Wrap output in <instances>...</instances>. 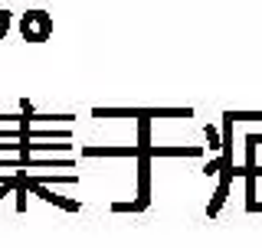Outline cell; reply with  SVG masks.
I'll use <instances>...</instances> for the list:
<instances>
[{
  "label": "cell",
  "instance_id": "12",
  "mask_svg": "<svg viewBox=\"0 0 262 248\" xmlns=\"http://www.w3.org/2000/svg\"><path fill=\"white\" fill-rule=\"evenodd\" d=\"M216 170H223V157H216V160H210L207 167H203V173H207V177H213Z\"/></svg>",
  "mask_w": 262,
  "mask_h": 248
},
{
  "label": "cell",
  "instance_id": "6",
  "mask_svg": "<svg viewBox=\"0 0 262 248\" xmlns=\"http://www.w3.org/2000/svg\"><path fill=\"white\" fill-rule=\"evenodd\" d=\"M20 33L27 43H43V36H39V30H33V10H27L20 16Z\"/></svg>",
  "mask_w": 262,
  "mask_h": 248
},
{
  "label": "cell",
  "instance_id": "17",
  "mask_svg": "<svg viewBox=\"0 0 262 248\" xmlns=\"http://www.w3.org/2000/svg\"><path fill=\"white\" fill-rule=\"evenodd\" d=\"M246 209H249V212H262V203L252 200V203H246Z\"/></svg>",
  "mask_w": 262,
  "mask_h": 248
},
{
  "label": "cell",
  "instance_id": "7",
  "mask_svg": "<svg viewBox=\"0 0 262 248\" xmlns=\"http://www.w3.org/2000/svg\"><path fill=\"white\" fill-rule=\"evenodd\" d=\"M33 23L39 27V36H43V43L49 39V33H53V23H49V13L46 10H33Z\"/></svg>",
  "mask_w": 262,
  "mask_h": 248
},
{
  "label": "cell",
  "instance_id": "11",
  "mask_svg": "<svg viewBox=\"0 0 262 248\" xmlns=\"http://www.w3.org/2000/svg\"><path fill=\"white\" fill-rule=\"evenodd\" d=\"M16 183H20V180H16V173H13L10 180H7V183H0V200H4V196L10 193V189H16Z\"/></svg>",
  "mask_w": 262,
  "mask_h": 248
},
{
  "label": "cell",
  "instance_id": "5",
  "mask_svg": "<svg viewBox=\"0 0 262 248\" xmlns=\"http://www.w3.org/2000/svg\"><path fill=\"white\" fill-rule=\"evenodd\" d=\"M147 154L151 157H200L203 147H147Z\"/></svg>",
  "mask_w": 262,
  "mask_h": 248
},
{
  "label": "cell",
  "instance_id": "2",
  "mask_svg": "<svg viewBox=\"0 0 262 248\" xmlns=\"http://www.w3.org/2000/svg\"><path fill=\"white\" fill-rule=\"evenodd\" d=\"M151 160L154 157L147 151L138 154V203H141L144 209L151 206Z\"/></svg>",
  "mask_w": 262,
  "mask_h": 248
},
{
  "label": "cell",
  "instance_id": "15",
  "mask_svg": "<svg viewBox=\"0 0 262 248\" xmlns=\"http://www.w3.org/2000/svg\"><path fill=\"white\" fill-rule=\"evenodd\" d=\"M233 173H236V177H246V173H256V177H262V167H252V170L249 167H239V170L233 167Z\"/></svg>",
  "mask_w": 262,
  "mask_h": 248
},
{
  "label": "cell",
  "instance_id": "13",
  "mask_svg": "<svg viewBox=\"0 0 262 248\" xmlns=\"http://www.w3.org/2000/svg\"><path fill=\"white\" fill-rule=\"evenodd\" d=\"M0 137L4 140H20V128H0Z\"/></svg>",
  "mask_w": 262,
  "mask_h": 248
},
{
  "label": "cell",
  "instance_id": "3",
  "mask_svg": "<svg viewBox=\"0 0 262 248\" xmlns=\"http://www.w3.org/2000/svg\"><path fill=\"white\" fill-rule=\"evenodd\" d=\"M82 154H85V157H135V160H138V154H141V147H92V144H89V147H82Z\"/></svg>",
  "mask_w": 262,
  "mask_h": 248
},
{
  "label": "cell",
  "instance_id": "10",
  "mask_svg": "<svg viewBox=\"0 0 262 248\" xmlns=\"http://www.w3.org/2000/svg\"><path fill=\"white\" fill-rule=\"evenodd\" d=\"M203 131H207V140H210V151H216V147H223V140H220V131L213 128V124H207V128H203Z\"/></svg>",
  "mask_w": 262,
  "mask_h": 248
},
{
  "label": "cell",
  "instance_id": "4",
  "mask_svg": "<svg viewBox=\"0 0 262 248\" xmlns=\"http://www.w3.org/2000/svg\"><path fill=\"white\" fill-rule=\"evenodd\" d=\"M229 183H233L229 177H220V186H216V193H213V200H210V206H207V216H210V219L220 216V209H223V203H226V196H229Z\"/></svg>",
  "mask_w": 262,
  "mask_h": 248
},
{
  "label": "cell",
  "instance_id": "14",
  "mask_svg": "<svg viewBox=\"0 0 262 248\" xmlns=\"http://www.w3.org/2000/svg\"><path fill=\"white\" fill-rule=\"evenodd\" d=\"M10 30V10H0V36H7Z\"/></svg>",
  "mask_w": 262,
  "mask_h": 248
},
{
  "label": "cell",
  "instance_id": "18",
  "mask_svg": "<svg viewBox=\"0 0 262 248\" xmlns=\"http://www.w3.org/2000/svg\"><path fill=\"white\" fill-rule=\"evenodd\" d=\"M246 140H252V144L259 147V144H262V134H246Z\"/></svg>",
  "mask_w": 262,
  "mask_h": 248
},
{
  "label": "cell",
  "instance_id": "16",
  "mask_svg": "<svg viewBox=\"0 0 262 248\" xmlns=\"http://www.w3.org/2000/svg\"><path fill=\"white\" fill-rule=\"evenodd\" d=\"M20 111L23 114H33V102H30V98H20Z\"/></svg>",
  "mask_w": 262,
  "mask_h": 248
},
{
  "label": "cell",
  "instance_id": "8",
  "mask_svg": "<svg viewBox=\"0 0 262 248\" xmlns=\"http://www.w3.org/2000/svg\"><path fill=\"white\" fill-rule=\"evenodd\" d=\"M16 180H20V177H16ZM13 193H16V212H27V193H30V189L23 186V183H16Z\"/></svg>",
  "mask_w": 262,
  "mask_h": 248
},
{
  "label": "cell",
  "instance_id": "9",
  "mask_svg": "<svg viewBox=\"0 0 262 248\" xmlns=\"http://www.w3.org/2000/svg\"><path fill=\"white\" fill-rule=\"evenodd\" d=\"M112 212H144V206L141 203H112Z\"/></svg>",
  "mask_w": 262,
  "mask_h": 248
},
{
  "label": "cell",
  "instance_id": "1",
  "mask_svg": "<svg viewBox=\"0 0 262 248\" xmlns=\"http://www.w3.org/2000/svg\"><path fill=\"white\" fill-rule=\"evenodd\" d=\"M16 177H20V183L27 186V189H30L33 196H39V200L53 203L56 209H66V212H79V209H82V206H79L76 200H66V196H59V193H53V189H49L46 183H36V180H33V177H27V173H23V170H16Z\"/></svg>",
  "mask_w": 262,
  "mask_h": 248
}]
</instances>
